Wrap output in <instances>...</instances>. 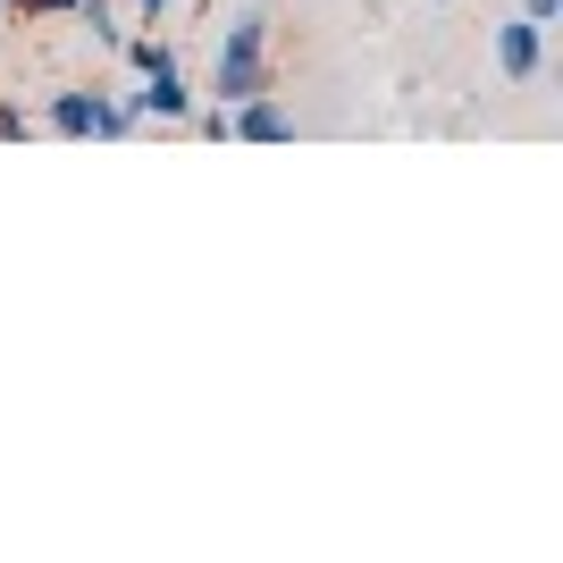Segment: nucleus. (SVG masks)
<instances>
[{
	"label": "nucleus",
	"mask_w": 563,
	"mask_h": 563,
	"mask_svg": "<svg viewBox=\"0 0 563 563\" xmlns=\"http://www.w3.org/2000/svg\"><path fill=\"white\" fill-rule=\"evenodd\" d=\"M269 85V9H235L219 34V68H211V101H253Z\"/></svg>",
	"instance_id": "nucleus-1"
},
{
	"label": "nucleus",
	"mask_w": 563,
	"mask_h": 563,
	"mask_svg": "<svg viewBox=\"0 0 563 563\" xmlns=\"http://www.w3.org/2000/svg\"><path fill=\"white\" fill-rule=\"evenodd\" d=\"M34 126H51V135H135V110L126 101H110L101 85H51L43 110H34Z\"/></svg>",
	"instance_id": "nucleus-2"
},
{
	"label": "nucleus",
	"mask_w": 563,
	"mask_h": 563,
	"mask_svg": "<svg viewBox=\"0 0 563 563\" xmlns=\"http://www.w3.org/2000/svg\"><path fill=\"white\" fill-rule=\"evenodd\" d=\"M126 110H135V126H186V118H194L186 68H177V59L143 68V93H126Z\"/></svg>",
	"instance_id": "nucleus-3"
},
{
	"label": "nucleus",
	"mask_w": 563,
	"mask_h": 563,
	"mask_svg": "<svg viewBox=\"0 0 563 563\" xmlns=\"http://www.w3.org/2000/svg\"><path fill=\"white\" fill-rule=\"evenodd\" d=\"M496 68H505V85H539L547 76V25L539 18H505L496 25Z\"/></svg>",
	"instance_id": "nucleus-4"
},
{
	"label": "nucleus",
	"mask_w": 563,
	"mask_h": 563,
	"mask_svg": "<svg viewBox=\"0 0 563 563\" xmlns=\"http://www.w3.org/2000/svg\"><path fill=\"white\" fill-rule=\"evenodd\" d=\"M228 126H235V143H286V135H295V110L261 85L253 101H235V110H228Z\"/></svg>",
	"instance_id": "nucleus-5"
},
{
	"label": "nucleus",
	"mask_w": 563,
	"mask_h": 563,
	"mask_svg": "<svg viewBox=\"0 0 563 563\" xmlns=\"http://www.w3.org/2000/svg\"><path fill=\"white\" fill-rule=\"evenodd\" d=\"M118 59H126V68H161V59H177V43H161V34H126V43H118Z\"/></svg>",
	"instance_id": "nucleus-6"
},
{
	"label": "nucleus",
	"mask_w": 563,
	"mask_h": 563,
	"mask_svg": "<svg viewBox=\"0 0 563 563\" xmlns=\"http://www.w3.org/2000/svg\"><path fill=\"white\" fill-rule=\"evenodd\" d=\"M76 18L93 25V43H101V51H118V43H126V25H118V9H110V0H85Z\"/></svg>",
	"instance_id": "nucleus-7"
},
{
	"label": "nucleus",
	"mask_w": 563,
	"mask_h": 563,
	"mask_svg": "<svg viewBox=\"0 0 563 563\" xmlns=\"http://www.w3.org/2000/svg\"><path fill=\"white\" fill-rule=\"evenodd\" d=\"M186 126H194V135H211V143H235V126H228V101H211V110H194Z\"/></svg>",
	"instance_id": "nucleus-8"
},
{
	"label": "nucleus",
	"mask_w": 563,
	"mask_h": 563,
	"mask_svg": "<svg viewBox=\"0 0 563 563\" xmlns=\"http://www.w3.org/2000/svg\"><path fill=\"white\" fill-rule=\"evenodd\" d=\"M9 9H18L25 25H43V18H76V9H85V0H9Z\"/></svg>",
	"instance_id": "nucleus-9"
},
{
	"label": "nucleus",
	"mask_w": 563,
	"mask_h": 563,
	"mask_svg": "<svg viewBox=\"0 0 563 563\" xmlns=\"http://www.w3.org/2000/svg\"><path fill=\"white\" fill-rule=\"evenodd\" d=\"M34 135V110H25V101H0V143H25Z\"/></svg>",
	"instance_id": "nucleus-10"
},
{
	"label": "nucleus",
	"mask_w": 563,
	"mask_h": 563,
	"mask_svg": "<svg viewBox=\"0 0 563 563\" xmlns=\"http://www.w3.org/2000/svg\"><path fill=\"white\" fill-rule=\"evenodd\" d=\"M118 9H126L135 25H168V9H177V0H118Z\"/></svg>",
	"instance_id": "nucleus-11"
},
{
	"label": "nucleus",
	"mask_w": 563,
	"mask_h": 563,
	"mask_svg": "<svg viewBox=\"0 0 563 563\" xmlns=\"http://www.w3.org/2000/svg\"><path fill=\"white\" fill-rule=\"evenodd\" d=\"M521 18H539V25H555V18H563V0H521Z\"/></svg>",
	"instance_id": "nucleus-12"
},
{
	"label": "nucleus",
	"mask_w": 563,
	"mask_h": 563,
	"mask_svg": "<svg viewBox=\"0 0 563 563\" xmlns=\"http://www.w3.org/2000/svg\"><path fill=\"white\" fill-rule=\"evenodd\" d=\"M0 18H9V0H0Z\"/></svg>",
	"instance_id": "nucleus-13"
},
{
	"label": "nucleus",
	"mask_w": 563,
	"mask_h": 563,
	"mask_svg": "<svg viewBox=\"0 0 563 563\" xmlns=\"http://www.w3.org/2000/svg\"><path fill=\"white\" fill-rule=\"evenodd\" d=\"M429 9H446V0H429Z\"/></svg>",
	"instance_id": "nucleus-14"
}]
</instances>
